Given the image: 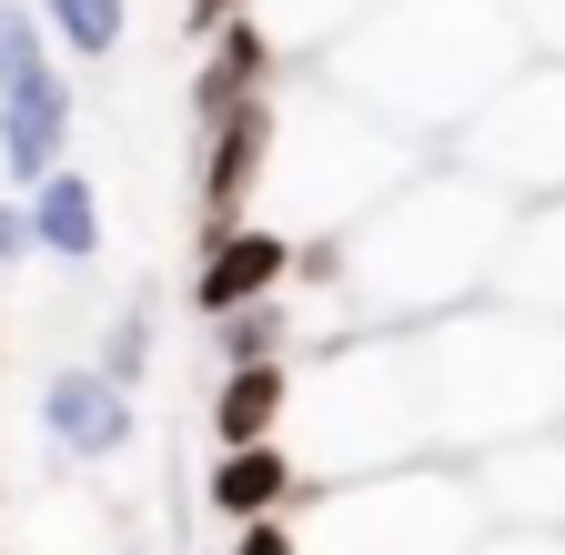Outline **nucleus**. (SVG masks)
Wrapping results in <instances>:
<instances>
[{
  "label": "nucleus",
  "instance_id": "f257e3e1",
  "mask_svg": "<svg viewBox=\"0 0 565 555\" xmlns=\"http://www.w3.org/2000/svg\"><path fill=\"white\" fill-rule=\"evenodd\" d=\"M505 192H484L475 172H455L445 152L414 162L364 223H343V284H333V323L343 333H414L455 303L484 293V263L505 243Z\"/></svg>",
  "mask_w": 565,
  "mask_h": 555
},
{
  "label": "nucleus",
  "instance_id": "f03ea898",
  "mask_svg": "<svg viewBox=\"0 0 565 555\" xmlns=\"http://www.w3.org/2000/svg\"><path fill=\"white\" fill-rule=\"evenodd\" d=\"M515 61H525V31L505 21V0H384L313 51V82L435 152Z\"/></svg>",
  "mask_w": 565,
  "mask_h": 555
},
{
  "label": "nucleus",
  "instance_id": "7ed1b4c3",
  "mask_svg": "<svg viewBox=\"0 0 565 555\" xmlns=\"http://www.w3.org/2000/svg\"><path fill=\"white\" fill-rule=\"evenodd\" d=\"M414 384H424V435L435 455H484L505 435L555 425V394H565V333L505 303H455L435 323H414Z\"/></svg>",
  "mask_w": 565,
  "mask_h": 555
},
{
  "label": "nucleus",
  "instance_id": "20e7f679",
  "mask_svg": "<svg viewBox=\"0 0 565 555\" xmlns=\"http://www.w3.org/2000/svg\"><path fill=\"white\" fill-rule=\"evenodd\" d=\"M282 445H294L303 484H353V474L435 455L424 384H414V333H333L323 354H303Z\"/></svg>",
  "mask_w": 565,
  "mask_h": 555
},
{
  "label": "nucleus",
  "instance_id": "39448f33",
  "mask_svg": "<svg viewBox=\"0 0 565 555\" xmlns=\"http://www.w3.org/2000/svg\"><path fill=\"white\" fill-rule=\"evenodd\" d=\"M414 162H435V152L313 82L303 102H282V121H273V172H263L253 213L282 223V233H343V223H364Z\"/></svg>",
  "mask_w": 565,
  "mask_h": 555
},
{
  "label": "nucleus",
  "instance_id": "423d86ee",
  "mask_svg": "<svg viewBox=\"0 0 565 555\" xmlns=\"http://www.w3.org/2000/svg\"><path fill=\"white\" fill-rule=\"evenodd\" d=\"M484 525L475 484L455 455H414L384 474H353V484H303V515L294 545L303 555H465Z\"/></svg>",
  "mask_w": 565,
  "mask_h": 555
},
{
  "label": "nucleus",
  "instance_id": "0eeeda50",
  "mask_svg": "<svg viewBox=\"0 0 565 555\" xmlns=\"http://www.w3.org/2000/svg\"><path fill=\"white\" fill-rule=\"evenodd\" d=\"M435 152L455 172H475L484 192H505V202H565V61L525 51Z\"/></svg>",
  "mask_w": 565,
  "mask_h": 555
},
{
  "label": "nucleus",
  "instance_id": "6e6552de",
  "mask_svg": "<svg viewBox=\"0 0 565 555\" xmlns=\"http://www.w3.org/2000/svg\"><path fill=\"white\" fill-rule=\"evenodd\" d=\"M71 162V72L31 0H0V182L31 192Z\"/></svg>",
  "mask_w": 565,
  "mask_h": 555
},
{
  "label": "nucleus",
  "instance_id": "1a4fd4ad",
  "mask_svg": "<svg viewBox=\"0 0 565 555\" xmlns=\"http://www.w3.org/2000/svg\"><path fill=\"white\" fill-rule=\"evenodd\" d=\"M465 484H475L484 525H565V435L535 425V435L484 445V455H465Z\"/></svg>",
  "mask_w": 565,
  "mask_h": 555
},
{
  "label": "nucleus",
  "instance_id": "9d476101",
  "mask_svg": "<svg viewBox=\"0 0 565 555\" xmlns=\"http://www.w3.org/2000/svg\"><path fill=\"white\" fill-rule=\"evenodd\" d=\"M484 303L535 313L565 333V202H515L505 213V243L484 263Z\"/></svg>",
  "mask_w": 565,
  "mask_h": 555
},
{
  "label": "nucleus",
  "instance_id": "9b49d317",
  "mask_svg": "<svg viewBox=\"0 0 565 555\" xmlns=\"http://www.w3.org/2000/svg\"><path fill=\"white\" fill-rule=\"evenodd\" d=\"M273 121H282V102H273V92H253V102H233V111H212V121H202V172H192L202 223H243L253 202H263V172H273Z\"/></svg>",
  "mask_w": 565,
  "mask_h": 555
},
{
  "label": "nucleus",
  "instance_id": "f8f14e48",
  "mask_svg": "<svg viewBox=\"0 0 565 555\" xmlns=\"http://www.w3.org/2000/svg\"><path fill=\"white\" fill-rule=\"evenodd\" d=\"M41 435H51L61 465H111V455L141 445V404L111 374H92V364H61L41 384Z\"/></svg>",
  "mask_w": 565,
  "mask_h": 555
},
{
  "label": "nucleus",
  "instance_id": "ddd939ff",
  "mask_svg": "<svg viewBox=\"0 0 565 555\" xmlns=\"http://www.w3.org/2000/svg\"><path fill=\"white\" fill-rule=\"evenodd\" d=\"M282 273H294V233H282V223H263V213L212 223V233H202V263H192V303H202V323H212V313H233V303L282 293Z\"/></svg>",
  "mask_w": 565,
  "mask_h": 555
},
{
  "label": "nucleus",
  "instance_id": "4468645a",
  "mask_svg": "<svg viewBox=\"0 0 565 555\" xmlns=\"http://www.w3.org/2000/svg\"><path fill=\"white\" fill-rule=\"evenodd\" d=\"M202 505L223 525H253V515H294L303 505V465L294 445H212V474H202Z\"/></svg>",
  "mask_w": 565,
  "mask_h": 555
},
{
  "label": "nucleus",
  "instance_id": "2eb2a0df",
  "mask_svg": "<svg viewBox=\"0 0 565 555\" xmlns=\"http://www.w3.org/2000/svg\"><path fill=\"white\" fill-rule=\"evenodd\" d=\"M21 213H31V253H51L61 273H92L102 263V192H92V172H41L31 192H21Z\"/></svg>",
  "mask_w": 565,
  "mask_h": 555
},
{
  "label": "nucleus",
  "instance_id": "dca6fc26",
  "mask_svg": "<svg viewBox=\"0 0 565 555\" xmlns=\"http://www.w3.org/2000/svg\"><path fill=\"white\" fill-rule=\"evenodd\" d=\"M273 72H282V41H273L253 11H233L223 31L202 41V72H192V121H212V111H233V102L273 92Z\"/></svg>",
  "mask_w": 565,
  "mask_h": 555
},
{
  "label": "nucleus",
  "instance_id": "f3484780",
  "mask_svg": "<svg viewBox=\"0 0 565 555\" xmlns=\"http://www.w3.org/2000/svg\"><path fill=\"white\" fill-rule=\"evenodd\" d=\"M294 414V354L282 364H223L212 384V445H273Z\"/></svg>",
  "mask_w": 565,
  "mask_h": 555
},
{
  "label": "nucleus",
  "instance_id": "a211bd4d",
  "mask_svg": "<svg viewBox=\"0 0 565 555\" xmlns=\"http://www.w3.org/2000/svg\"><path fill=\"white\" fill-rule=\"evenodd\" d=\"M303 343V313L282 303V293H263V303H233V313H212V354L223 364H282Z\"/></svg>",
  "mask_w": 565,
  "mask_h": 555
},
{
  "label": "nucleus",
  "instance_id": "6ab92c4d",
  "mask_svg": "<svg viewBox=\"0 0 565 555\" xmlns=\"http://www.w3.org/2000/svg\"><path fill=\"white\" fill-rule=\"evenodd\" d=\"M61 61H111L131 41V0H31Z\"/></svg>",
  "mask_w": 565,
  "mask_h": 555
},
{
  "label": "nucleus",
  "instance_id": "aec40b11",
  "mask_svg": "<svg viewBox=\"0 0 565 555\" xmlns=\"http://www.w3.org/2000/svg\"><path fill=\"white\" fill-rule=\"evenodd\" d=\"M364 11H384V0H253V21L282 41V61H313L323 41H343Z\"/></svg>",
  "mask_w": 565,
  "mask_h": 555
},
{
  "label": "nucleus",
  "instance_id": "412c9836",
  "mask_svg": "<svg viewBox=\"0 0 565 555\" xmlns=\"http://www.w3.org/2000/svg\"><path fill=\"white\" fill-rule=\"evenodd\" d=\"M92 374H111L121 394H131L141 374H152V293H141V303H121V313L102 323V354H92Z\"/></svg>",
  "mask_w": 565,
  "mask_h": 555
},
{
  "label": "nucleus",
  "instance_id": "4be33fe9",
  "mask_svg": "<svg viewBox=\"0 0 565 555\" xmlns=\"http://www.w3.org/2000/svg\"><path fill=\"white\" fill-rule=\"evenodd\" d=\"M505 21L525 31L535 61H565V0H505Z\"/></svg>",
  "mask_w": 565,
  "mask_h": 555
},
{
  "label": "nucleus",
  "instance_id": "5701e85b",
  "mask_svg": "<svg viewBox=\"0 0 565 555\" xmlns=\"http://www.w3.org/2000/svg\"><path fill=\"white\" fill-rule=\"evenodd\" d=\"M465 555H565V525H475Z\"/></svg>",
  "mask_w": 565,
  "mask_h": 555
},
{
  "label": "nucleus",
  "instance_id": "b1692460",
  "mask_svg": "<svg viewBox=\"0 0 565 555\" xmlns=\"http://www.w3.org/2000/svg\"><path fill=\"white\" fill-rule=\"evenodd\" d=\"M223 555H303V545H294V515H253V525H233Z\"/></svg>",
  "mask_w": 565,
  "mask_h": 555
},
{
  "label": "nucleus",
  "instance_id": "393cba45",
  "mask_svg": "<svg viewBox=\"0 0 565 555\" xmlns=\"http://www.w3.org/2000/svg\"><path fill=\"white\" fill-rule=\"evenodd\" d=\"M11 263H31V213L0 192V273H11Z\"/></svg>",
  "mask_w": 565,
  "mask_h": 555
},
{
  "label": "nucleus",
  "instance_id": "a878e982",
  "mask_svg": "<svg viewBox=\"0 0 565 555\" xmlns=\"http://www.w3.org/2000/svg\"><path fill=\"white\" fill-rule=\"evenodd\" d=\"M233 11H253V0H182V31H192V41H212Z\"/></svg>",
  "mask_w": 565,
  "mask_h": 555
},
{
  "label": "nucleus",
  "instance_id": "bb28decb",
  "mask_svg": "<svg viewBox=\"0 0 565 555\" xmlns=\"http://www.w3.org/2000/svg\"><path fill=\"white\" fill-rule=\"evenodd\" d=\"M555 435H565V394H555Z\"/></svg>",
  "mask_w": 565,
  "mask_h": 555
}]
</instances>
